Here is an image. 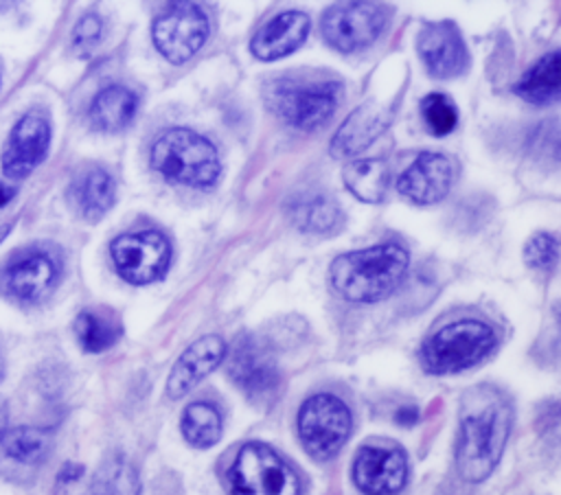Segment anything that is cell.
<instances>
[{"mask_svg":"<svg viewBox=\"0 0 561 495\" xmlns=\"http://www.w3.org/2000/svg\"><path fill=\"white\" fill-rule=\"evenodd\" d=\"M53 447L42 427L7 429L0 438V475L11 482H28L37 475Z\"/></svg>","mask_w":561,"mask_h":495,"instance_id":"15","label":"cell"},{"mask_svg":"<svg viewBox=\"0 0 561 495\" xmlns=\"http://www.w3.org/2000/svg\"><path fill=\"white\" fill-rule=\"evenodd\" d=\"M495 346L491 326L478 320L449 322L432 333L421 346V361L427 372L449 375L480 364Z\"/></svg>","mask_w":561,"mask_h":495,"instance_id":"5","label":"cell"},{"mask_svg":"<svg viewBox=\"0 0 561 495\" xmlns=\"http://www.w3.org/2000/svg\"><path fill=\"white\" fill-rule=\"evenodd\" d=\"M228 375L252 401H267L276 394L280 375L274 353L254 335H241L228 357Z\"/></svg>","mask_w":561,"mask_h":495,"instance_id":"11","label":"cell"},{"mask_svg":"<svg viewBox=\"0 0 561 495\" xmlns=\"http://www.w3.org/2000/svg\"><path fill=\"white\" fill-rule=\"evenodd\" d=\"M515 92L533 105H550L559 101V53L552 50L537 59V64L524 72Z\"/></svg>","mask_w":561,"mask_h":495,"instance_id":"25","label":"cell"},{"mask_svg":"<svg viewBox=\"0 0 561 495\" xmlns=\"http://www.w3.org/2000/svg\"><path fill=\"white\" fill-rule=\"evenodd\" d=\"M83 469L79 464H66L61 471H59V482H75L77 477H81Z\"/></svg>","mask_w":561,"mask_h":495,"instance_id":"32","label":"cell"},{"mask_svg":"<svg viewBox=\"0 0 561 495\" xmlns=\"http://www.w3.org/2000/svg\"><path fill=\"white\" fill-rule=\"evenodd\" d=\"M287 212L296 228L309 234H331L337 232L344 223V212L340 204L322 193L300 195L291 199Z\"/></svg>","mask_w":561,"mask_h":495,"instance_id":"22","label":"cell"},{"mask_svg":"<svg viewBox=\"0 0 561 495\" xmlns=\"http://www.w3.org/2000/svg\"><path fill=\"white\" fill-rule=\"evenodd\" d=\"M307 33L309 15L302 11H285L256 31L250 42V50L263 61H274L300 48Z\"/></svg>","mask_w":561,"mask_h":495,"instance_id":"19","label":"cell"},{"mask_svg":"<svg viewBox=\"0 0 561 495\" xmlns=\"http://www.w3.org/2000/svg\"><path fill=\"white\" fill-rule=\"evenodd\" d=\"M13 195H15V188L9 186V184H4V182H0V208L7 206Z\"/></svg>","mask_w":561,"mask_h":495,"instance_id":"33","label":"cell"},{"mask_svg":"<svg viewBox=\"0 0 561 495\" xmlns=\"http://www.w3.org/2000/svg\"><path fill=\"white\" fill-rule=\"evenodd\" d=\"M344 88L337 79L280 77L267 85L270 110L289 127L311 131L324 125L342 101Z\"/></svg>","mask_w":561,"mask_h":495,"instance_id":"4","label":"cell"},{"mask_svg":"<svg viewBox=\"0 0 561 495\" xmlns=\"http://www.w3.org/2000/svg\"><path fill=\"white\" fill-rule=\"evenodd\" d=\"M511 418L506 396L491 385L471 388L462 396L456 464L467 482H482L491 475L504 453Z\"/></svg>","mask_w":561,"mask_h":495,"instance_id":"1","label":"cell"},{"mask_svg":"<svg viewBox=\"0 0 561 495\" xmlns=\"http://www.w3.org/2000/svg\"><path fill=\"white\" fill-rule=\"evenodd\" d=\"M419 55L425 68L440 79L458 77L467 70L469 55L460 31L451 22L425 24L419 33Z\"/></svg>","mask_w":561,"mask_h":495,"instance_id":"16","label":"cell"},{"mask_svg":"<svg viewBox=\"0 0 561 495\" xmlns=\"http://www.w3.org/2000/svg\"><path fill=\"white\" fill-rule=\"evenodd\" d=\"M0 379H2V359H0Z\"/></svg>","mask_w":561,"mask_h":495,"instance_id":"36","label":"cell"},{"mask_svg":"<svg viewBox=\"0 0 561 495\" xmlns=\"http://www.w3.org/2000/svg\"><path fill=\"white\" fill-rule=\"evenodd\" d=\"M110 254L114 267L127 283L145 285L164 276L171 261V245L158 230H140L116 237Z\"/></svg>","mask_w":561,"mask_h":495,"instance_id":"10","label":"cell"},{"mask_svg":"<svg viewBox=\"0 0 561 495\" xmlns=\"http://www.w3.org/2000/svg\"><path fill=\"white\" fill-rule=\"evenodd\" d=\"M421 116L430 134L434 136H447L458 125V107L456 103L440 92H430L421 101Z\"/></svg>","mask_w":561,"mask_h":495,"instance_id":"29","label":"cell"},{"mask_svg":"<svg viewBox=\"0 0 561 495\" xmlns=\"http://www.w3.org/2000/svg\"><path fill=\"white\" fill-rule=\"evenodd\" d=\"M75 333L83 350L103 353L114 346L123 333L121 324L107 315L94 311H81L75 320Z\"/></svg>","mask_w":561,"mask_h":495,"instance_id":"28","label":"cell"},{"mask_svg":"<svg viewBox=\"0 0 561 495\" xmlns=\"http://www.w3.org/2000/svg\"><path fill=\"white\" fill-rule=\"evenodd\" d=\"M151 164L167 180L191 188H210L221 173L213 142L186 127L167 129L156 138Z\"/></svg>","mask_w":561,"mask_h":495,"instance_id":"3","label":"cell"},{"mask_svg":"<svg viewBox=\"0 0 561 495\" xmlns=\"http://www.w3.org/2000/svg\"><path fill=\"white\" fill-rule=\"evenodd\" d=\"M346 188L362 202L377 204L388 193V164L379 158H366V160H353L342 171Z\"/></svg>","mask_w":561,"mask_h":495,"instance_id":"24","label":"cell"},{"mask_svg":"<svg viewBox=\"0 0 561 495\" xmlns=\"http://www.w3.org/2000/svg\"><path fill=\"white\" fill-rule=\"evenodd\" d=\"M4 431H7V410H4V405H0V438Z\"/></svg>","mask_w":561,"mask_h":495,"instance_id":"34","label":"cell"},{"mask_svg":"<svg viewBox=\"0 0 561 495\" xmlns=\"http://www.w3.org/2000/svg\"><path fill=\"white\" fill-rule=\"evenodd\" d=\"M180 425L186 442L197 449L213 447L221 438V416L217 407L206 401L191 403L184 410Z\"/></svg>","mask_w":561,"mask_h":495,"instance_id":"27","label":"cell"},{"mask_svg":"<svg viewBox=\"0 0 561 495\" xmlns=\"http://www.w3.org/2000/svg\"><path fill=\"white\" fill-rule=\"evenodd\" d=\"M208 18L199 4L175 2L167 4L153 20V44L171 64L191 59L208 37Z\"/></svg>","mask_w":561,"mask_h":495,"instance_id":"9","label":"cell"},{"mask_svg":"<svg viewBox=\"0 0 561 495\" xmlns=\"http://www.w3.org/2000/svg\"><path fill=\"white\" fill-rule=\"evenodd\" d=\"M388 125V112L381 105L364 103L346 116L331 140V153L335 158H351L366 149Z\"/></svg>","mask_w":561,"mask_h":495,"instance_id":"20","label":"cell"},{"mask_svg":"<svg viewBox=\"0 0 561 495\" xmlns=\"http://www.w3.org/2000/svg\"><path fill=\"white\" fill-rule=\"evenodd\" d=\"M524 258L537 272H552L557 267V258H559V241H557V237L548 234V232L535 234L526 243Z\"/></svg>","mask_w":561,"mask_h":495,"instance_id":"30","label":"cell"},{"mask_svg":"<svg viewBox=\"0 0 561 495\" xmlns=\"http://www.w3.org/2000/svg\"><path fill=\"white\" fill-rule=\"evenodd\" d=\"M226 353V342L219 335H204L193 342L173 364L167 379V394L171 399H182L188 394L208 372H213Z\"/></svg>","mask_w":561,"mask_h":495,"instance_id":"18","label":"cell"},{"mask_svg":"<svg viewBox=\"0 0 561 495\" xmlns=\"http://www.w3.org/2000/svg\"><path fill=\"white\" fill-rule=\"evenodd\" d=\"M50 145V125L37 114H24L11 129L2 149V173L9 180L31 175L46 158Z\"/></svg>","mask_w":561,"mask_h":495,"instance_id":"13","label":"cell"},{"mask_svg":"<svg viewBox=\"0 0 561 495\" xmlns=\"http://www.w3.org/2000/svg\"><path fill=\"white\" fill-rule=\"evenodd\" d=\"M101 33H103V22H101V18H99L96 13H85V15L77 22V26H75V31H72V42H75V46H77L79 50H90V48H94V46L99 44Z\"/></svg>","mask_w":561,"mask_h":495,"instance_id":"31","label":"cell"},{"mask_svg":"<svg viewBox=\"0 0 561 495\" xmlns=\"http://www.w3.org/2000/svg\"><path fill=\"white\" fill-rule=\"evenodd\" d=\"M353 427L348 407L333 394L309 396L298 412V436L307 453L329 460L346 442Z\"/></svg>","mask_w":561,"mask_h":495,"instance_id":"7","label":"cell"},{"mask_svg":"<svg viewBox=\"0 0 561 495\" xmlns=\"http://www.w3.org/2000/svg\"><path fill=\"white\" fill-rule=\"evenodd\" d=\"M68 197L81 217L96 221L112 208L116 197V186L112 175L105 169L90 166L72 180L68 188Z\"/></svg>","mask_w":561,"mask_h":495,"instance_id":"21","label":"cell"},{"mask_svg":"<svg viewBox=\"0 0 561 495\" xmlns=\"http://www.w3.org/2000/svg\"><path fill=\"white\" fill-rule=\"evenodd\" d=\"M138 96L125 85L103 88L90 105V123L101 131H121L136 114Z\"/></svg>","mask_w":561,"mask_h":495,"instance_id":"23","label":"cell"},{"mask_svg":"<svg viewBox=\"0 0 561 495\" xmlns=\"http://www.w3.org/2000/svg\"><path fill=\"white\" fill-rule=\"evenodd\" d=\"M410 256L397 243H381L333 258L331 287L351 302H377L397 291L408 274Z\"/></svg>","mask_w":561,"mask_h":495,"instance_id":"2","label":"cell"},{"mask_svg":"<svg viewBox=\"0 0 561 495\" xmlns=\"http://www.w3.org/2000/svg\"><path fill=\"white\" fill-rule=\"evenodd\" d=\"M388 22V7L379 2H340L331 4L320 22L329 46L340 53H353L373 44Z\"/></svg>","mask_w":561,"mask_h":495,"instance_id":"8","label":"cell"},{"mask_svg":"<svg viewBox=\"0 0 561 495\" xmlns=\"http://www.w3.org/2000/svg\"><path fill=\"white\" fill-rule=\"evenodd\" d=\"M353 480L366 495H394L408 480L405 453L392 445H366L355 456Z\"/></svg>","mask_w":561,"mask_h":495,"instance_id":"14","label":"cell"},{"mask_svg":"<svg viewBox=\"0 0 561 495\" xmlns=\"http://www.w3.org/2000/svg\"><path fill=\"white\" fill-rule=\"evenodd\" d=\"M232 495H300L294 469L267 445L248 442L228 471Z\"/></svg>","mask_w":561,"mask_h":495,"instance_id":"6","label":"cell"},{"mask_svg":"<svg viewBox=\"0 0 561 495\" xmlns=\"http://www.w3.org/2000/svg\"><path fill=\"white\" fill-rule=\"evenodd\" d=\"M451 180H454L451 162L443 153L423 151L399 175L397 188L410 202L427 206V204L440 202L449 193Z\"/></svg>","mask_w":561,"mask_h":495,"instance_id":"17","label":"cell"},{"mask_svg":"<svg viewBox=\"0 0 561 495\" xmlns=\"http://www.w3.org/2000/svg\"><path fill=\"white\" fill-rule=\"evenodd\" d=\"M90 491L92 495H140V480L125 456L112 453L99 464Z\"/></svg>","mask_w":561,"mask_h":495,"instance_id":"26","label":"cell"},{"mask_svg":"<svg viewBox=\"0 0 561 495\" xmlns=\"http://www.w3.org/2000/svg\"><path fill=\"white\" fill-rule=\"evenodd\" d=\"M59 278L57 261L42 250H28L11 258L0 276L2 291L24 304L44 300Z\"/></svg>","mask_w":561,"mask_h":495,"instance_id":"12","label":"cell"},{"mask_svg":"<svg viewBox=\"0 0 561 495\" xmlns=\"http://www.w3.org/2000/svg\"><path fill=\"white\" fill-rule=\"evenodd\" d=\"M9 230H11V226H2V228H0V241L4 239V234H7Z\"/></svg>","mask_w":561,"mask_h":495,"instance_id":"35","label":"cell"}]
</instances>
